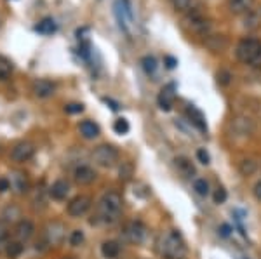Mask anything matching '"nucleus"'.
I'll list each match as a JSON object with an SVG mask.
<instances>
[{
    "instance_id": "1",
    "label": "nucleus",
    "mask_w": 261,
    "mask_h": 259,
    "mask_svg": "<svg viewBox=\"0 0 261 259\" xmlns=\"http://www.w3.org/2000/svg\"><path fill=\"white\" fill-rule=\"evenodd\" d=\"M122 195L119 192H115V190L105 192L100 199V204H98V219L103 224L117 223L122 214Z\"/></svg>"
},
{
    "instance_id": "2",
    "label": "nucleus",
    "mask_w": 261,
    "mask_h": 259,
    "mask_svg": "<svg viewBox=\"0 0 261 259\" xmlns=\"http://www.w3.org/2000/svg\"><path fill=\"white\" fill-rule=\"evenodd\" d=\"M158 250L164 259H181L185 254V242L178 231L171 230L160 238Z\"/></svg>"
},
{
    "instance_id": "3",
    "label": "nucleus",
    "mask_w": 261,
    "mask_h": 259,
    "mask_svg": "<svg viewBox=\"0 0 261 259\" xmlns=\"http://www.w3.org/2000/svg\"><path fill=\"white\" fill-rule=\"evenodd\" d=\"M120 153L115 146L112 144H100L98 148H94L93 151V160L96 165L105 167V169H112L119 163Z\"/></svg>"
},
{
    "instance_id": "4",
    "label": "nucleus",
    "mask_w": 261,
    "mask_h": 259,
    "mask_svg": "<svg viewBox=\"0 0 261 259\" xmlns=\"http://www.w3.org/2000/svg\"><path fill=\"white\" fill-rule=\"evenodd\" d=\"M261 51V40L258 39H242L235 47V56L240 63H245V64H251L254 58L258 56V52Z\"/></svg>"
},
{
    "instance_id": "5",
    "label": "nucleus",
    "mask_w": 261,
    "mask_h": 259,
    "mask_svg": "<svg viewBox=\"0 0 261 259\" xmlns=\"http://www.w3.org/2000/svg\"><path fill=\"white\" fill-rule=\"evenodd\" d=\"M113 13H115V18L117 21H119L120 28L131 35L132 25H134V23H132L134 21V16H132L129 0H115V4H113Z\"/></svg>"
},
{
    "instance_id": "6",
    "label": "nucleus",
    "mask_w": 261,
    "mask_h": 259,
    "mask_svg": "<svg viewBox=\"0 0 261 259\" xmlns=\"http://www.w3.org/2000/svg\"><path fill=\"white\" fill-rule=\"evenodd\" d=\"M185 26H187L188 30H190L192 33H197V35H204L207 37L209 35V30H211V23L207 18H204L200 13H188L187 18H185Z\"/></svg>"
},
{
    "instance_id": "7",
    "label": "nucleus",
    "mask_w": 261,
    "mask_h": 259,
    "mask_svg": "<svg viewBox=\"0 0 261 259\" xmlns=\"http://www.w3.org/2000/svg\"><path fill=\"white\" fill-rule=\"evenodd\" d=\"M124 237L127 242L139 245V243L145 242L146 238V226L141 221H129V223L124 226Z\"/></svg>"
},
{
    "instance_id": "8",
    "label": "nucleus",
    "mask_w": 261,
    "mask_h": 259,
    "mask_svg": "<svg viewBox=\"0 0 261 259\" xmlns=\"http://www.w3.org/2000/svg\"><path fill=\"white\" fill-rule=\"evenodd\" d=\"M91 205H93V200H91L89 195H77L68 202L66 212L70 218H80V216H84L89 211Z\"/></svg>"
},
{
    "instance_id": "9",
    "label": "nucleus",
    "mask_w": 261,
    "mask_h": 259,
    "mask_svg": "<svg viewBox=\"0 0 261 259\" xmlns=\"http://www.w3.org/2000/svg\"><path fill=\"white\" fill-rule=\"evenodd\" d=\"M45 240H47L49 245H59V243L65 240L66 237V228L63 223H58V221H52L45 226Z\"/></svg>"
},
{
    "instance_id": "10",
    "label": "nucleus",
    "mask_w": 261,
    "mask_h": 259,
    "mask_svg": "<svg viewBox=\"0 0 261 259\" xmlns=\"http://www.w3.org/2000/svg\"><path fill=\"white\" fill-rule=\"evenodd\" d=\"M35 155V146L28 141H23V143H18L16 146L11 150V160L18 163H23V162H28L30 158Z\"/></svg>"
},
{
    "instance_id": "11",
    "label": "nucleus",
    "mask_w": 261,
    "mask_h": 259,
    "mask_svg": "<svg viewBox=\"0 0 261 259\" xmlns=\"http://www.w3.org/2000/svg\"><path fill=\"white\" fill-rule=\"evenodd\" d=\"M98 174L96 170L93 169L91 165H85V163H82V165H77L73 170V180L77 185L80 186H89L93 185L94 181H96Z\"/></svg>"
},
{
    "instance_id": "12",
    "label": "nucleus",
    "mask_w": 261,
    "mask_h": 259,
    "mask_svg": "<svg viewBox=\"0 0 261 259\" xmlns=\"http://www.w3.org/2000/svg\"><path fill=\"white\" fill-rule=\"evenodd\" d=\"M174 101H176V85L174 83H167L165 87H162V91L157 96L158 108L164 110V112H169V110H172Z\"/></svg>"
},
{
    "instance_id": "13",
    "label": "nucleus",
    "mask_w": 261,
    "mask_h": 259,
    "mask_svg": "<svg viewBox=\"0 0 261 259\" xmlns=\"http://www.w3.org/2000/svg\"><path fill=\"white\" fill-rule=\"evenodd\" d=\"M33 233H35V224H33L30 219L18 221L16 226H14V238L20 240L23 243L28 242V240L33 237Z\"/></svg>"
},
{
    "instance_id": "14",
    "label": "nucleus",
    "mask_w": 261,
    "mask_h": 259,
    "mask_svg": "<svg viewBox=\"0 0 261 259\" xmlns=\"http://www.w3.org/2000/svg\"><path fill=\"white\" fill-rule=\"evenodd\" d=\"M32 91L37 98L45 100V98H51L52 94L56 93V83L47 78H40V80H35V82H33Z\"/></svg>"
},
{
    "instance_id": "15",
    "label": "nucleus",
    "mask_w": 261,
    "mask_h": 259,
    "mask_svg": "<svg viewBox=\"0 0 261 259\" xmlns=\"http://www.w3.org/2000/svg\"><path fill=\"white\" fill-rule=\"evenodd\" d=\"M230 127H232V132L235 136H242V138H245V136H249L252 132V120L249 119V117H235L232 122H230Z\"/></svg>"
},
{
    "instance_id": "16",
    "label": "nucleus",
    "mask_w": 261,
    "mask_h": 259,
    "mask_svg": "<svg viewBox=\"0 0 261 259\" xmlns=\"http://www.w3.org/2000/svg\"><path fill=\"white\" fill-rule=\"evenodd\" d=\"M49 195H51V199L54 200H66V197L70 195V183L66 180H58L54 181L51 185V188H49Z\"/></svg>"
},
{
    "instance_id": "17",
    "label": "nucleus",
    "mask_w": 261,
    "mask_h": 259,
    "mask_svg": "<svg viewBox=\"0 0 261 259\" xmlns=\"http://www.w3.org/2000/svg\"><path fill=\"white\" fill-rule=\"evenodd\" d=\"M174 167H176L178 174L183 178H187V180H192V178L195 176V165L192 163L190 158L187 157H176L174 158Z\"/></svg>"
},
{
    "instance_id": "18",
    "label": "nucleus",
    "mask_w": 261,
    "mask_h": 259,
    "mask_svg": "<svg viewBox=\"0 0 261 259\" xmlns=\"http://www.w3.org/2000/svg\"><path fill=\"white\" fill-rule=\"evenodd\" d=\"M11 188H14V192H16L18 195H25V193H28L30 181H28V178H26V174L25 172H14L13 178H11Z\"/></svg>"
},
{
    "instance_id": "19",
    "label": "nucleus",
    "mask_w": 261,
    "mask_h": 259,
    "mask_svg": "<svg viewBox=\"0 0 261 259\" xmlns=\"http://www.w3.org/2000/svg\"><path fill=\"white\" fill-rule=\"evenodd\" d=\"M204 44H206V47L211 52H223L226 49V45H228V40L223 35H207Z\"/></svg>"
},
{
    "instance_id": "20",
    "label": "nucleus",
    "mask_w": 261,
    "mask_h": 259,
    "mask_svg": "<svg viewBox=\"0 0 261 259\" xmlns=\"http://www.w3.org/2000/svg\"><path fill=\"white\" fill-rule=\"evenodd\" d=\"M187 115H188V119H190L192 124L195 125L199 131H207V125H206V119H204V115H202V112L200 110H197L195 106H188L187 108Z\"/></svg>"
},
{
    "instance_id": "21",
    "label": "nucleus",
    "mask_w": 261,
    "mask_h": 259,
    "mask_svg": "<svg viewBox=\"0 0 261 259\" xmlns=\"http://www.w3.org/2000/svg\"><path fill=\"white\" fill-rule=\"evenodd\" d=\"M78 131H80V134L84 136L85 139H94L100 136V127H98V124H94L93 120H84L80 122V125H78Z\"/></svg>"
},
{
    "instance_id": "22",
    "label": "nucleus",
    "mask_w": 261,
    "mask_h": 259,
    "mask_svg": "<svg viewBox=\"0 0 261 259\" xmlns=\"http://www.w3.org/2000/svg\"><path fill=\"white\" fill-rule=\"evenodd\" d=\"M120 243L115 242V240H107V242H103V245H101V254H103L107 259H117L120 256Z\"/></svg>"
},
{
    "instance_id": "23",
    "label": "nucleus",
    "mask_w": 261,
    "mask_h": 259,
    "mask_svg": "<svg viewBox=\"0 0 261 259\" xmlns=\"http://www.w3.org/2000/svg\"><path fill=\"white\" fill-rule=\"evenodd\" d=\"M254 0H228V9L232 14H245L251 11Z\"/></svg>"
},
{
    "instance_id": "24",
    "label": "nucleus",
    "mask_w": 261,
    "mask_h": 259,
    "mask_svg": "<svg viewBox=\"0 0 261 259\" xmlns=\"http://www.w3.org/2000/svg\"><path fill=\"white\" fill-rule=\"evenodd\" d=\"M21 209L18 207V205H7L6 209L2 211V219L4 223L7 224H13V223H18V221H21Z\"/></svg>"
},
{
    "instance_id": "25",
    "label": "nucleus",
    "mask_w": 261,
    "mask_h": 259,
    "mask_svg": "<svg viewBox=\"0 0 261 259\" xmlns=\"http://www.w3.org/2000/svg\"><path fill=\"white\" fill-rule=\"evenodd\" d=\"M23 250H25V243L20 242V240H16V238L9 240V242H7V245H6V254L11 259L20 257L23 254Z\"/></svg>"
},
{
    "instance_id": "26",
    "label": "nucleus",
    "mask_w": 261,
    "mask_h": 259,
    "mask_svg": "<svg viewBox=\"0 0 261 259\" xmlns=\"http://www.w3.org/2000/svg\"><path fill=\"white\" fill-rule=\"evenodd\" d=\"M56 30H58V25H56V21L52 20V18H44V20L35 26V32L42 33V35H52Z\"/></svg>"
},
{
    "instance_id": "27",
    "label": "nucleus",
    "mask_w": 261,
    "mask_h": 259,
    "mask_svg": "<svg viewBox=\"0 0 261 259\" xmlns=\"http://www.w3.org/2000/svg\"><path fill=\"white\" fill-rule=\"evenodd\" d=\"M13 63H11V59H7L6 56H0V82H4V80H7L13 75Z\"/></svg>"
},
{
    "instance_id": "28",
    "label": "nucleus",
    "mask_w": 261,
    "mask_h": 259,
    "mask_svg": "<svg viewBox=\"0 0 261 259\" xmlns=\"http://www.w3.org/2000/svg\"><path fill=\"white\" fill-rule=\"evenodd\" d=\"M141 66H143V70H145L146 75H155L158 64H157V59H155L153 56H143V58H141Z\"/></svg>"
},
{
    "instance_id": "29",
    "label": "nucleus",
    "mask_w": 261,
    "mask_h": 259,
    "mask_svg": "<svg viewBox=\"0 0 261 259\" xmlns=\"http://www.w3.org/2000/svg\"><path fill=\"white\" fill-rule=\"evenodd\" d=\"M256 169H258V163L254 160H242L239 163V170L242 176H251V174L256 172Z\"/></svg>"
},
{
    "instance_id": "30",
    "label": "nucleus",
    "mask_w": 261,
    "mask_h": 259,
    "mask_svg": "<svg viewBox=\"0 0 261 259\" xmlns=\"http://www.w3.org/2000/svg\"><path fill=\"white\" fill-rule=\"evenodd\" d=\"M194 192L199 197H207L209 195V183L204 178H199V180L194 181Z\"/></svg>"
},
{
    "instance_id": "31",
    "label": "nucleus",
    "mask_w": 261,
    "mask_h": 259,
    "mask_svg": "<svg viewBox=\"0 0 261 259\" xmlns=\"http://www.w3.org/2000/svg\"><path fill=\"white\" fill-rule=\"evenodd\" d=\"M68 242H70L71 247H80L82 243L85 242V235L82 230H73L70 233V237H68Z\"/></svg>"
},
{
    "instance_id": "32",
    "label": "nucleus",
    "mask_w": 261,
    "mask_h": 259,
    "mask_svg": "<svg viewBox=\"0 0 261 259\" xmlns=\"http://www.w3.org/2000/svg\"><path fill=\"white\" fill-rule=\"evenodd\" d=\"M9 224L4 223V221H0V250H6V245L7 242H9Z\"/></svg>"
},
{
    "instance_id": "33",
    "label": "nucleus",
    "mask_w": 261,
    "mask_h": 259,
    "mask_svg": "<svg viewBox=\"0 0 261 259\" xmlns=\"http://www.w3.org/2000/svg\"><path fill=\"white\" fill-rule=\"evenodd\" d=\"M129 129H131V125L126 119H117L113 122V131H115L117 134H127Z\"/></svg>"
},
{
    "instance_id": "34",
    "label": "nucleus",
    "mask_w": 261,
    "mask_h": 259,
    "mask_svg": "<svg viewBox=\"0 0 261 259\" xmlns=\"http://www.w3.org/2000/svg\"><path fill=\"white\" fill-rule=\"evenodd\" d=\"M172 7L180 13H188L194 6V0H171Z\"/></svg>"
},
{
    "instance_id": "35",
    "label": "nucleus",
    "mask_w": 261,
    "mask_h": 259,
    "mask_svg": "<svg viewBox=\"0 0 261 259\" xmlns=\"http://www.w3.org/2000/svg\"><path fill=\"white\" fill-rule=\"evenodd\" d=\"M232 73H230L228 70H219L218 73H216V80H218V83L219 85H223V87H226V85H230V82H232Z\"/></svg>"
},
{
    "instance_id": "36",
    "label": "nucleus",
    "mask_w": 261,
    "mask_h": 259,
    "mask_svg": "<svg viewBox=\"0 0 261 259\" xmlns=\"http://www.w3.org/2000/svg\"><path fill=\"white\" fill-rule=\"evenodd\" d=\"M226 199H228V193H226V190L223 188V186L216 188V192H214V195H213L214 204H225Z\"/></svg>"
},
{
    "instance_id": "37",
    "label": "nucleus",
    "mask_w": 261,
    "mask_h": 259,
    "mask_svg": "<svg viewBox=\"0 0 261 259\" xmlns=\"http://www.w3.org/2000/svg\"><path fill=\"white\" fill-rule=\"evenodd\" d=\"M65 112L70 113V115H75V113H82V112H84V105H80V103H70V105L65 106Z\"/></svg>"
},
{
    "instance_id": "38",
    "label": "nucleus",
    "mask_w": 261,
    "mask_h": 259,
    "mask_svg": "<svg viewBox=\"0 0 261 259\" xmlns=\"http://www.w3.org/2000/svg\"><path fill=\"white\" fill-rule=\"evenodd\" d=\"M197 158H199V162L204 163V165H207V163L211 162L209 153H207V151L204 150V148H199V150H197Z\"/></svg>"
},
{
    "instance_id": "39",
    "label": "nucleus",
    "mask_w": 261,
    "mask_h": 259,
    "mask_svg": "<svg viewBox=\"0 0 261 259\" xmlns=\"http://www.w3.org/2000/svg\"><path fill=\"white\" fill-rule=\"evenodd\" d=\"M164 63H165V66H167L169 70H172V68H176L178 59L172 58V56H165V58H164Z\"/></svg>"
},
{
    "instance_id": "40",
    "label": "nucleus",
    "mask_w": 261,
    "mask_h": 259,
    "mask_svg": "<svg viewBox=\"0 0 261 259\" xmlns=\"http://www.w3.org/2000/svg\"><path fill=\"white\" fill-rule=\"evenodd\" d=\"M7 190H11V181L7 178H0V193L7 192Z\"/></svg>"
},
{
    "instance_id": "41",
    "label": "nucleus",
    "mask_w": 261,
    "mask_h": 259,
    "mask_svg": "<svg viewBox=\"0 0 261 259\" xmlns=\"http://www.w3.org/2000/svg\"><path fill=\"white\" fill-rule=\"evenodd\" d=\"M252 195H254V199L261 202V180L256 183L254 185V188H252Z\"/></svg>"
},
{
    "instance_id": "42",
    "label": "nucleus",
    "mask_w": 261,
    "mask_h": 259,
    "mask_svg": "<svg viewBox=\"0 0 261 259\" xmlns=\"http://www.w3.org/2000/svg\"><path fill=\"white\" fill-rule=\"evenodd\" d=\"M251 66H254V68H259L261 66V51L258 52V56L254 58V61L251 63Z\"/></svg>"
},
{
    "instance_id": "43",
    "label": "nucleus",
    "mask_w": 261,
    "mask_h": 259,
    "mask_svg": "<svg viewBox=\"0 0 261 259\" xmlns=\"http://www.w3.org/2000/svg\"><path fill=\"white\" fill-rule=\"evenodd\" d=\"M221 235H223V237H228V235H230V226H228V224H223V226H221Z\"/></svg>"
},
{
    "instance_id": "44",
    "label": "nucleus",
    "mask_w": 261,
    "mask_h": 259,
    "mask_svg": "<svg viewBox=\"0 0 261 259\" xmlns=\"http://www.w3.org/2000/svg\"><path fill=\"white\" fill-rule=\"evenodd\" d=\"M61 259H71V257H61Z\"/></svg>"
}]
</instances>
